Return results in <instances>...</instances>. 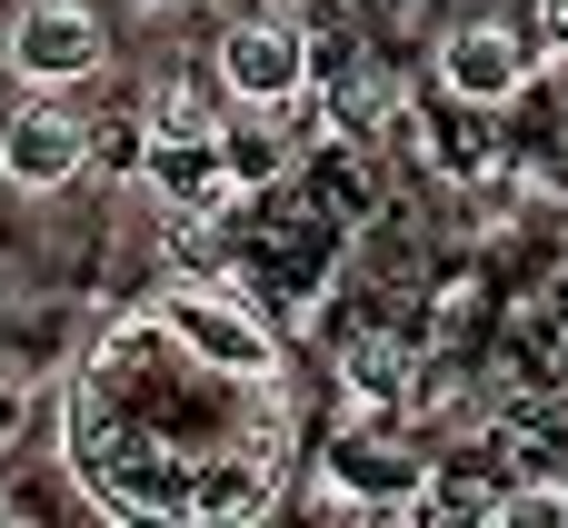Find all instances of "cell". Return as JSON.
Segmentation results:
<instances>
[{
	"label": "cell",
	"instance_id": "cell-1",
	"mask_svg": "<svg viewBox=\"0 0 568 528\" xmlns=\"http://www.w3.org/2000/svg\"><path fill=\"white\" fill-rule=\"evenodd\" d=\"M110 60V30L80 10V0H30L20 20H10V70L30 80V90H70V80H90Z\"/></svg>",
	"mask_w": 568,
	"mask_h": 528
},
{
	"label": "cell",
	"instance_id": "cell-2",
	"mask_svg": "<svg viewBox=\"0 0 568 528\" xmlns=\"http://www.w3.org/2000/svg\"><path fill=\"white\" fill-rule=\"evenodd\" d=\"M160 319H170V339H180L200 369H220V379H270V369H280L270 329H260L240 299H210V290H170V299H160Z\"/></svg>",
	"mask_w": 568,
	"mask_h": 528
},
{
	"label": "cell",
	"instance_id": "cell-3",
	"mask_svg": "<svg viewBox=\"0 0 568 528\" xmlns=\"http://www.w3.org/2000/svg\"><path fill=\"white\" fill-rule=\"evenodd\" d=\"M90 160H100V130H90V120H70L60 100H30V110L0 130V170H10L20 190H70Z\"/></svg>",
	"mask_w": 568,
	"mask_h": 528
},
{
	"label": "cell",
	"instance_id": "cell-4",
	"mask_svg": "<svg viewBox=\"0 0 568 528\" xmlns=\"http://www.w3.org/2000/svg\"><path fill=\"white\" fill-rule=\"evenodd\" d=\"M220 80H230V100L280 110L290 90H310V50H300L290 20H240V30L220 40Z\"/></svg>",
	"mask_w": 568,
	"mask_h": 528
},
{
	"label": "cell",
	"instance_id": "cell-5",
	"mask_svg": "<svg viewBox=\"0 0 568 528\" xmlns=\"http://www.w3.org/2000/svg\"><path fill=\"white\" fill-rule=\"evenodd\" d=\"M439 80H449L459 100L499 110V100L529 90V40H509V30H459V40L439 50Z\"/></svg>",
	"mask_w": 568,
	"mask_h": 528
},
{
	"label": "cell",
	"instance_id": "cell-6",
	"mask_svg": "<svg viewBox=\"0 0 568 528\" xmlns=\"http://www.w3.org/2000/svg\"><path fill=\"white\" fill-rule=\"evenodd\" d=\"M270 489H280V449L250 439V449H220V459L190 479V509H200V519H260Z\"/></svg>",
	"mask_w": 568,
	"mask_h": 528
},
{
	"label": "cell",
	"instance_id": "cell-7",
	"mask_svg": "<svg viewBox=\"0 0 568 528\" xmlns=\"http://www.w3.org/2000/svg\"><path fill=\"white\" fill-rule=\"evenodd\" d=\"M220 90H230L220 70H210V80H160L150 110H140V130H150V140H220V130H230Z\"/></svg>",
	"mask_w": 568,
	"mask_h": 528
},
{
	"label": "cell",
	"instance_id": "cell-8",
	"mask_svg": "<svg viewBox=\"0 0 568 528\" xmlns=\"http://www.w3.org/2000/svg\"><path fill=\"white\" fill-rule=\"evenodd\" d=\"M220 160H230L240 190H270V180L290 170V130H270V120H230V130H220Z\"/></svg>",
	"mask_w": 568,
	"mask_h": 528
},
{
	"label": "cell",
	"instance_id": "cell-9",
	"mask_svg": "<svg viewBox=\"0 0 568 528\" xmlns=\"http://www.w3.org/2000/svg\"><path fill=\"white\" fill-rule=\"evenodd\" d=\"M499 519H509V528H559L568 519V489H509Z\"/></svg>",
	"mask_w": 568,
	"mask_h": 528
},
{
	"label": "cell",
	"instance_id": "cell-10",
	"mask_svg": "<svg viewBox=\"0 0 568 528\" xmlns=\"http://www.w3.org/2000/svg\"><path fill=\"white\" fill-rule=\"evenodd\" d=\"M349 389H379V399H389V389H399V349H389V339H359V349H349Z\"/></svg>",
	"mask_w": 568,
	"mask_h": 528
},
{
	"label": "cell",
	"instance_id": "cell-11",
	"mask_svg": "<svg viewBox=\"0 0 568 528\" xmlns=\"http://www.w3.org/2000/svg\"><path fill=\"white\" fill-rule=\"evenodd\" d=\"M539 50L568 60V0H539Z\"/></svg>",
	"mask_w": 568,
	"mask_h": 528
}]
</instances>
